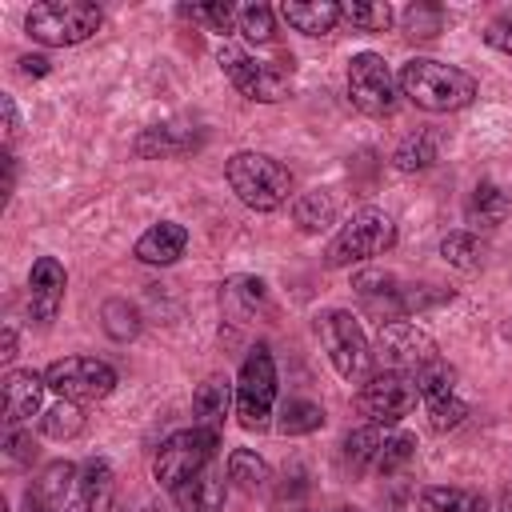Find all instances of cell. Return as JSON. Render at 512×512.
<instances>
[{
    "instance_id": "obj_42",
    "label": "cell",
    "mask_w": 512,
    "mask_h": 512,
    "mask_svg": "<svg viewBox=\"0 0 512 512\" xmlns=\"http://www.w3.org/2000/svg\"><path fill=\"white\" fill-rule=\"evenodd\" d=\"M12 356H16V328L8 324V328H4V348H0V360H12Z\"/></svg>"
},
{
    "instance_id": "obj_37",
    "label": "cell",
    "mask_w": 512,
    "mask_h": 512,
    "mask_svg": "<svg viewBox=\"0 0 512 512\" xmlns=\"http://www.w3.org/2000/svg\"><path fill=\"white\" fill-rule=\"evenodd\" d=\"M104 316H108V332L116 336V340H128V336H136V308H128L124 300H108L104 304Z\"/></svg>"
},
{
    "instance_id": "obj_15",
    "label": "cell",
    "mask_w": 512,
    "mask_h": 512,
    "mask_svg": "<svg viewBox=\"0 0 512 512\" xmlns=\"http://www.w3.org/2000/svg\"><path fill=\"white\" fill-rule=\"evenodd\" d=\"M44 388H48V380L36 376L32 368H12L4 376V420H8V428L24 424V420H32L40 412Z\"/></svg>"
},
{
    "instance_id": "obj_18",
    "label": "cell",
    "mask_w": 512,
    "mask_h": 512,
    "mask_svg": "<svg viewBox=\"0 0 512 512\" xmlns=\"http://www.w3.org/2000/svg\"><path fill=\"white\" fill-rule=\"evenodd\" d=\"M172 500L180 512H220L224 508V476L204 468L192 480H184L180 488H172Z\"/></svg>"
},
{
    "instance_id": "obj_25",
    "label": "cell",
    "mask_w": 512,
    "mask_h": 512,
    "mask_svg": "<svg viewBox=\"0 0 512 512\" xmlns=\"http://www.w3.org/2000/svg\"><path fill=\"white\" fill-rule=\"evenodd\" d=\"M292 220L304 228V232H320V228H328L332 220H336V200L328 196V192H304V196H296V204H292Z\"/></svg>"
},
{
    "instance_id": "obj_34",
    "label": "cell",
    "mask_w": 512,
    "mask_h": 512,
    "mask_svg": "<svg viewBox=\"0 0 512 512\" xmlns=\"http://www.w3.org/2000/svg\"><path fill=\"white\" fill-rule=\"evenodd\" d=\"M440 24H444V12H440L436 4H412V8L404 12V32H408L412 40H428V36H436Z\"/></svg>"
},
{
    "instance_id": "obj_43",
    "label": "cell",
    "mask_w": 512,
    "mask_h": 512,
    "mask_svg": "<svg viewBox=\"0 0 512 512\" xmlns=\"http://www.w3.org/2000/svg\"><path fill=\"white\" fill-rule=\"evenodd\" d=\"M336 512H360V508H336Z\"/></svg>"
},
{
    "instance_id": "obj_4",
    "label": "cell",
    "mask_w": 512,
    "mask_h": 512,
    "mask_svg": "<svg viewBox=\"0 0 512 512\" xmlns=\"http://www.w3.org/2000/svg\"><path fill=\"white\" fill-rule=\"evenodd\" d=\"M100 8L88 0H48V4H32L24 16V32L48 48H68L88 40L100 28Z\"/></svg>"
},
{
    "instance_id": "obj_33",
    "label": "cell",
    "mask_w": 512,
    "mask_h": 512,
    "mask_svg": "<svg viewBox=\"0 0 512 512\" xmlns=\"http://www.w3.org/2000/svg\"><path fill=\"white\" fill-rule=\"evenodd\" d=\"M340 12H344V20L352 24V28H360V32H384L388 24H392V8L388 4H340Z\"/></svg>"
},
{
    "instance_id": "obj_9",
    "label": "cell",
    "mask_w": 512,
    "mask_h": 512,
    "mask_svg": "<svg viewBox=\"0 0 512 512\" xmlns=\"http://www.w3.org/2000/svg\"><path fill=\"white\" fill-rule=\"evenodd\" d=\"M440 352L432 344V336L408 320H392V324H380V336H376V348H372V360L380 364V372H404V376H416L424 364H432Z\"/></svg>"
},
{
    "instance_id": "obj_21",
    "label": "cell",
    "mask_w": 512,
    "mask_h": 512,
    "mask_svg": "<svg viewBox=\"0 0 512 512\" xmlns=\"http://www.w3.org/2000/svg\"><path fill=\"white\" fill-rule=\"evenodd\" d=\"M420 512H488V500L472 488L428 484V488H420Z\"/></svg>"
},
{
    "instance_id": "obj_31",
    "label": "cell",
    "mask_w": 512,
    "mask_h": 512,
    "mask_svg": "<svg viewBox=\"0 0 512 512\" xmlns=\"http://www.w3.org/2000/svg\"><path fill=\"white\" fill-rule=\"evenodd\" d=\"M412 456H416V436H408V432H396V436H388V440H384V448H380V456H376L372 472H380V476H392V472H400V468H404Z\"/></svg>"
},
{
    "instance_id": "obj_7",
    "label": "cell",
    "mask_w": 512,
    "mask_h": 512,
    "mask_svg": "<svg viewBox=\"0 0 512 512\" xmlns=\"http://www.w3.org/2000/svg\"><path fill=\"white\" fill-rule=\"evenodd\" d=\"M316 332L324 340V352L332 360V368L344 376V380H360L368 372V360H372V348H368V336L360 328V320L348 312V308H328L316 316Z\"/></svg>"
},
{
    "instance_id": "obj_41",
    "label": "cell",
    "mask_w": 512,
    "mask_h": 512,
    "mask_svg": "<svg viewBox=\"0 0 512 512\" xmlns=\"http://www.w3.org/2000/svg\"><path fill=\"white\" fill-rule=\"evenodd\" d=\"M20 72H24V76H44V72H48V60H44V56H24V60H20Z\"/></svg>"
},
{
    "instance_id": "obj_36",
    "label": "cell",
    "mask_w": 512,
    "mask_h": 512,
    "mask_svg": "<svg viewBox=\"0 0 512 512\" xmlns=\"http://www.w3.org/2000/svg\"><path fill=\"white\" fill-rule=\"evenodd\" d=\"M184 16H192V20H204L212 32H232L236 28V20H240V12L232 8V4H196V8H184Z\"/></svg>"
},
{
    "instance_id": "obj_12",
    "label": "cell",
    "mask_w": 512,
    "mask_h": 512,
    "mask_svg": "<svg viewBox=\"0 0 512 512\" xmlns=\"http://www.w3.org/2000/svg\"><path fill=\"white\" fill-rule=\"evenodd\" d=\"M416 380L404 372H376L364 388H360V412L372 424H396L416 408Z\"/></svg>"
},
{
    "instance_id": "obj_5",
    "label": "cell",
    "mask_w": 512,
    "mask_h": 512,
    "mask_svg": "<svg viewBox=\"0 0 512 512\" xmlns=\"http://www.w3.org/2000/svg\"><path fill=\"white\" fill-rule=\"evenodd\" d=\"M216 448H220V432H212V428L192 424V428H184V432H172V436L156 448V456H152V476L160 480V488L172 492V488H180L184 480H192L196 472H204V468L212 464Z\"/></svg>"
},
{
    "instance_id": "obj_3",
    "label": "cell",
    "mask_w": 512,
    "mask_h": 512,
    "mask_svg": "<svg viewBox=\"0 0 512 512\" xmlns=\"http://www.w3.org/2000/svg\"><path fill=\"white\" fill-rule=\"evenodd\" d=\"M396 244V224L388 212L380 208H360L352 212V220L340 224V232L328 240L324 248V264L328 268H348L360 260H372L380 252H388Z\"/></svg>"
},
{
    "instance_id": "obj_19",
    "label": "cell",
    "mask_w": 512,
    "mask_h": 512,
    "mask_svg": "<svg viewBox=\"0 0 512 512\" xmlns=\"http://www.w3.org/2000/svg\"><path fill=\"white\" fill-rule=\"evenodd\" d=\"M508 208H512L508 192H504L500 184H492V180H480V184L472 188L468 204H464V216H468V224H472V228H484V232H488V228L504 224Z\"/></svg>"
},
{
    "instance_id": "obj_32",
    "label": "cell",
    "mask_w": 512,
    "mask_h": 512,
    "mask_svg": "<svg viewBox=\"0 0 512 512\" xmlns=\"http://www.w3.org/2000/svg\"><path fill=\"white\" fill-rule=\"evenodd\" d=\"M416 388H420V396L424 400H436V396H452V380H456V372H452V364L448 360H432V364H424L416 376Z\"/></svg>"
},
{
    "instance_id": "obj_23",
    "label": "cell",
    "mask_w": 512,
    "mask_h": 512,
    "mask_svg": "<svg viewBox=\"0 0 512 512\" xmlns=\"http://www.w3.org/2000/svg\"><path fill=\"white\" fill-rule=\"evenodd\" d=\"M192 144H196V136H188V132H180V128H168V124H156V128H144V132L136 136L132 152L144 156V160H156V156H180V152H188Z\"/></svg>"
},
{
    "instance_id": "obj_6",
    "label": "cell",
    "mask_w": 512,
    "mask_h": 512,
    "mask_svg": "<svg viewBox=\"0 0 512 512\" xmlns=\"http://www.w3.org/2000/svg\"><path fill=\"white\" fill-rule=\"evenodd\" d=\"M272 404H276V360L268 344H256L244 356L240 376H236V416L248 432H260L268 428Z\"/></svg>"
},
{
    "instance_id": "obj_28",
    "label": "cell",
    "mask_w": 512,
    "mask_h": 512,
    "mask_svg": "<svg viewBox=\"0 0 512 512\" xmlns=\"http://www.w3.org/2000/svg\"><path fill=\"white\" fill-rule=\"evenodd\" d=\"M228 480H232L240 492H256V488L268 484V464H264L256 452L236 448V452L228 456Z\"/></svg>"
},
{
    "instance_id": "obj_16",
    "label": "cell",
    "mask_w": 512,
    "mask_h": 512,
    "mask_svg": "<svg viewBox=\"0 0 512 512\" xmlns=\"http://www.w3.org/2000/svg\"><path fill=\"white\" fill-rule=\"evenodd\" d=\"M188 248V228L176 220H160L152 224L140 240H136V260L144 264H176Z\"/></svg>"
},
{
    "instance_id": "obj_26",
    "label": "cell",
    "mask_w": 512,
    "mask_h": 512,
    "mask_svg": "<svg viewBox=\"0 0 512 512\" xmlns=\"http://www.w3.org/2000/svg\"><path fill=\"white\" fill-rule=\"evenodd\" d=\"M324 424V408L316 404V400H304V396H292L284 408H280V420H276V428L284 432V436H308V432H316Z\"/></svg>"
},
{
    "instance_id": "obj_8",
    "label": "cell",
    "mask_w": 512,
    "mask_h": 512,
    "mask_svg": "<svg viewBox=\"0 0 512 512\" xmlns=\"http://www.w3.org/2000/svg\"><path fill=\"white\" fill-rule=\"evenodd\" d=\"M48 388L72 404H96L116 388V368L96 356H64L44 368Z\"/></svg>"
},
{
    "instance_id": "obj_30",
    "label": "cell",
    "mask_w": 512,
    "mask_h": 512,
    "mask_svg": "<svg viewBox=\"0 0 512 512\" xmlns=\"http://www.w3.org/2000/svg\"><path fill=\"white\" fill-rule=\"evenodd\" d=\"M276 12L268 8V4H244L240 8V32H244V40H252V44H272V36H276Z\"/></svg>"
},
{
    "instance_id": "obj_24",
    "label": "cell",
    "mask_w": 512,
    "mask_h": 512,
    "mask_svg": "<svg viewBox=\"0 0 512 512\" xmlns=\"http://www.w3.org/2000/svg\"><path fill=\"white\" fill-rule=\"evenodd\" d=\"M384 440H388V432H380V424H368V428L348 432V436H344V464H348L352 472H368V468L376 464Z\"/></svg>"
},
{
    "instance_id": "obj_10",
    "label": "cell",
    "mask_w": 512,
    "mask_h": 512,
    "mask_svg": "<svg viewBox=\"0 0 512 512\" xmlns=\"http://www.w3.org/2000/svg\"><path fill=\"white\" fill-rule=\"evenodd\" d=\"M348 96L364 116H388L396 108V80L380 52H356L348 60Z\"/></svg>"
},
{
    "instance_id": "obj_27",
    "label": "cell",
    "mask_w": 512,
    "mask_h": 512,
    "mask_svg": "<svg viewBox=\"0 0 512 512\" xmlns=\"http://www.w3.org/2000/svg\"><path fill=\"white\" fill-rule=\"evenodd\" d=\"M440 256H444V264H452L460 272H476L484 264V244L476 240V232H448L440 240Z\"/></svg>"
},
{
    "instance_id": "obj_2",
    "label": "cell",
    "mask_w": 512,
    "mask_h": 512,
    "mask_svg": "<svg viewBox=\"0 0 512 512\" xmlns=\"http://www.w3.org/2000/svg\"><path fill=\"white\" fill-rule=\"evenodd\" d=\"M224 180L256 212H276L292 196V172L268 152H232L224 164Z\"/></svg>"
},
{
    "instance_id": "obj_11",
    "label": "cell",
    "mask_w": 512,
    "mask_h": 512,
    "mask_svg": "<svg viewBox=\"0 0 512 512\" xmlns=\"http://www.w3.org/2000/svg\"><path fill=\"white\" fill-rule=\"evenodd\" d=\"M220 68H224V76H228L248 100H260V104H280V100H288L292 80H288L284 68L260 64V60H252L248 52L228 48V44L220 48Z\"/></svg>"
},
{
    "instance_id": "obj_14",
    "label": "cell",
    "mask_w": 512,
    "mask_h": 512,
    "mask_svg": "<svg viewBox=\"0 0 512 512\" xmlns=\"http://www.w3.org/2000/svg\"><path fill=\"white\" fill-rule=\"evenodd\" d=\"M116 500V472L104 456H92L80 464L76 472V496H72V512H112Z\"/></svg>"
},
{
    "instance_id": "obj_40",
    "label": "cell",
    "mask_w": 512,
    "mask_h": 512,
    "mask_svg": "<svg viewBox=\"0 0 512 512\" xmlns=\"http://www.w3.org/2000/svg\"><path fill=\"white\" fill-rule=\"evenodd\" d=\"M0 108H4V136L12 140V136L20 132V120H16V104H12V96H8V92L0 96Z\"/></svg>"
},
{
    "instance_id": "obj_22",
    "label": "cell",
    "mask_w": 512,
    "mask_h": 512,
    "mask_svg": "<svg viewBox=\"0 0 512 512\" xmlns=\"http://www.w3.org/2000/svg\"><path fill=\"white\" fill-rule=\"evenodd\" d=\"M436 156H440V136L432 128H416L412 136L400 140V148L392 152V164L400 172H424L436 164Z\"/></svg>"
},
{
    "instance_id": "obj_20",
    "label": "cell",
    "mask_w": 512,
    "mask_h": 512,
    "mask_svg": "<svg viewBox=\"0 0 512 512\" xmlns=\"http://www.w3.org/2000/svg\"><path fill=\"white\" fill-rule=\"evenodd\" d=\"M228 408H232V388H228L224 376H208V380L196 388V396H192V412H196V424H200V428L220 432Z\"/></svg>"
},
{
    "instance_id": "obj_38",
    "label": "cell",
    "mask_w": 512,
    "mask_h": 512,
    "mask_svg": "<svg viewBox=\"0 0 512 512\" xmlns=\"http://www.w3.org/2000/svg\"><path fill=\"white\" fill-rule=\"evenodd\" d=\"M484 44L496 48V52H504V56H512V8H504V12H496V16L488 20Z\"/></svg>"
},
{
    "instance_id": "obj_39",
    "label": "cell",
    "mask_w": 512,
    "mask_h": 512,
    "mask_svg": "<svg viewBox=\"0 0 512 512\" xmlns=\"http://www.w3.org/2000/svg\"><path fill=\"white\" fill-rule=\"evenodd\" d=\"M4 448H8V456H12L16 464H32V456H36V440H32V432H24L20 424H16V428H8Z\"/></svg>"
},
{
    "instance_id": "obj_13",
    "label": "cell",
    "mask_w": 512,
    "mask_h": 512,
    "mask_svg": "<svg viewBox=\"0 0 512 512\" xmlns=\"http://www.w3.org/2000/svg\"><path fill=\"white\" fill-rule=\"evenodd\" d=\"M64 288H68V272L56 256H40L28 272V308H32V320L40 324H52L60 304H64Z\"/></svg>"
},
{
    "instance_id": "obj_17",
    "label": "cell",
    "mask_w": 512,
    "mask_h": 512,
    "mask_svg": "<svg viewBox=\"0 0 512 512\" xmlns=\"http://www.w3.org/2000/svg\"><path fill=\"white\" fill-rule=\"evenodd\" d=\"M280 16L288 20V28L304 32V36H328L344 20L340 4H332V0H288V4H280Z\"/></svg>"
},
{
    "instance_id": "obj_1",
    "label": "cell",
    "mask_w": 512,
    "mask_h": 512,
    "mask_svg": "<svg viewBox=\"0 0 512 512\" xmlns=\"http://www.w3.org/2000/svg\"><path fill=\"white\" fill-rule=\"evenodd\" d=\"M400 92L424 112H456L476 100V76L432 56H412L400 68Z\"/></svg>"
},
{
    "instance_id": "obj_35",
    "label": "cell",
    "mask_w": 512,
    "mask_h": 512,
    "mask_svg": "<svg viewBox=\"0 0 512 512\" xmlns=\"http://www.w3.org/2000/svg\"><path fill=\"white\" fill-rule=\"evenodd\" d=\"M464 416H468V404H464V400H456V396H436V400H428V424H432L436 432L460 428V424H464Z\"/></svg>"
},
{
    "instance_id": "obj_29",
    "label": "cell",
    "mask_w": 512,
    "mask_h": 512,
    "mask_svg": "<svg viewBox=\"0 0 512 512\" xmlns=\"http://www.w3.org/2000/svg\"><path fill=\"white\" fill-rule=\"evenodd\" d=\"M40 428H44V436H52V440H72V436L84 432V412H80V404L60 400V404H52V408L40 416Z\"/></svg>"
}]
</instances>
